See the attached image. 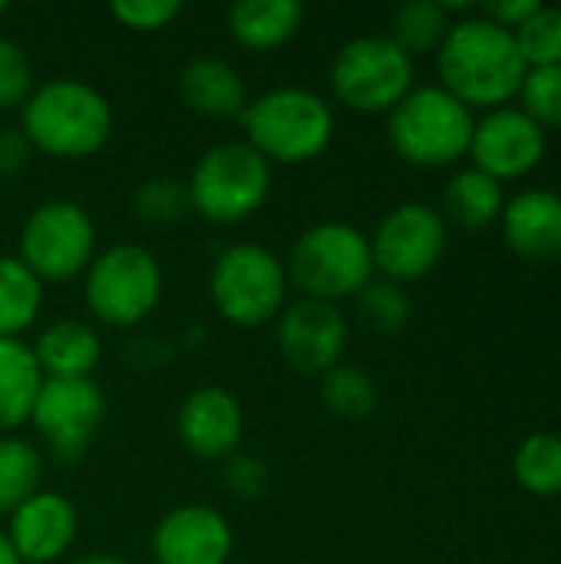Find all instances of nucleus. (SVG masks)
<instances>
[{
  "label": "nucleus",
  "instance_id": "f257e3e1",
  "mask_svg": "<svg viewBox=\"0 0 561 564\" xmlns=\"http://www.w3.org/2000/svg\"><path fill=\"white\" fill-rule=\"evenodd\" d=\"M526 69L529 66L513 30L486 20L483 13L456 20L436 50L440 86L470 109L509 106V99L519 96Z\"/></svg>",
  "mask_w": 561,
  "mask_h": 564
},
{
  "label": "nucleus",
  "instance_id": "f03ea898",
  "mask_svg": "<svg viewBox=\"0 0 561 564\" xmlns=\"http://www.w3.org/2000/svg\"><path fill=\"white\" fill-rule=\"evenodd\" d=\"M17 129L40 155L69 162L89 159L112 135V106L96 86L60 76L30 93V99L20 106Z\"/></svg>",
  "mask_w": 561,
  "mask_h": 564
},
{
  "label": "nucleus",
  "instance_id": "7ed1b4c3",
  "mask_svg": "<svg viewBox=\"0 0 561 564\" xmlns=\"http://www.w3.org/2000/svg\"><path fill=\"white\" fill-rule=\"evenodd\" d=\"M248 145L271 165H304L327 152L337 119L331 102L304 86H278L241 112Z\"/></svg>",
  "mask_w": 561,
  "mask_h": 564
},
{
  "label": "nucleus",
  "instance_id": "20e7f679",
  "mask_svg": "<svg viewBox=\"0 0 561 564\" xmlns=\"http://www.w3.org/2000/svg\"><path fill=\"white\" fill-rule=\"evenodd\" d=\"M298 297L337 304L374 281L370 235L347 221H321L301 231L284 261Z\"/></svg>",
  "mask_w": 561,
  "mask_h": 564
},
{
  "label": "nucleus",
  "instance_id": "39448f33",
  "mask_svg": "<svg viewBox=\"0 0 561 564\" xmlns=\"http://www.w3.org/2000/svg\"><path fill=\"white\" fill-rule=\"evenodd\" d=\"M476 116L440 83L413 86L387 112L390 149L417 169H443L470 152Z\"/></svg>",
  "mask_w": 561,
  "mask_h": 564
},
{
  "label": "nucleus",
  "instance_id": "423d86ee",
  "mask_svg": "<svg viewBox=\"0 0 561 564\" xmlns=\"http://www.w3.org/2000/svg\"><path fill=\"white\" fill-rule=\"evenodd\" d=\"M192 212L212 225L248 221L271 195V162L248 142H218L198 155L185 182Z\"/></svg>",
  "mask_w": 561,
  "mask_h": 564
},
{
  "label": "nucleus",
  "instance_id": "0eeeda50",
  "mask_svg": "<svg viewBox=\"0 0 561 564\" xmlns=\"http://www.w3.org/2000/svg\"><path fill=\"white\" fill-rule=\"evenodd\" d=\"M284 261L251 241L225 248L208 274V297L215 311L235 327H265L288 307Z\"/></svg>",
  "mask_w": 561,
  "mask_h": 564
},
{
  "label": "nucleus",
  "instance_id": "6e6552de",
  "mask_svg": "<svg viewBox=\"0 0 561 564\" xmlns=\"http://www.w3.org/2000/svg\"><path fill=\"white\" fill-rule=\"evenodd\" d=\"M83 297L99 324L136 327L162 301V264L142 245H112L86 268Z\"/></svg>",
  "mask_w": 561,
  "mask_h": 564
},
{
  "label": "nucleus",
  "instance_id": "1a4fd4ad",
  "mask_svg": "<svg viewBox=\"0 0 561 564\" xmlns=\"http://www.w3.org/2000/svg\"><path fill=\"white\" fill-rule=\"evenodd\" d=\"M410 59L387 33L347 40L331 63V89L354 112H390L417 83Z\"/></svg>",
  "mask_w": 561,
  "mask_h": 564
},
{
  "label": "nucleus",
  "instance_id": "9d476101",
  "mask_svg": "<svg viewBox=\"0 0 561 564\" xmlns=\"http://www.w3.org/2000/svg\"><path fill=\"white\" fill-rule=\"evenodd\" d=\"M17 258L40 281H73L96 258V225L79 202L50 198L20 228Z\"/></svg>",
  "mask_w": 561,
  "mask_h": 564
},
{
  "label": "nucleus",
  "instance_id": "9b49d317",
  "mask_svg": "<svg viewBox=\"0 0 561 564\" xmlns=\"http://www.w3.org/2000/svg\"><path fill=\"white\" fill-rule=\"evenodd\" d=\"M446 251V218L427 202H403L390 208L370 235L374 271L387 281L407 284L427 278Z\"/></svg>",
  "mask_w": 561,
  "mask_h": 564
},
{
  "label": "nucleus",
  "instance_id": "f8f14e48",
  "mask_svg": "<svg viewBox=\"0 0 561 564\" xmlns=\"http://www.w3.org/2000/svg\"><path fill=\"white\" fill-rule=\"evenodd\" d=\"M106 416V397L96 380H43L30 423L60 463H79Z\"/></svg>",
  "mask_w": 561,
  "mask_h": 564
},
{
  "label": "nucleus",
  "instance_id": "ddd939ff",
  "mask_svg": "<svg viewBox=\"0 0 561 564\" xmlns=\"http://www.w3.org/2000/svg\"><path fill=\"white\" fill-rule=\"evenodd\" d=\"M278 324V350L281 360L301 377H324L337 364H344L347 350V317L337 304L294 297L281 311Z\"/></svg>",
  "mask_w": 561,
  "mask_h": 564
},
{
  "label": "nucleus",
  "instance_id": "4468645a",
  "mask_svg": "<svg viewBox=\"0 0 561 564\" xmlns=\"http://www.w3.org/2000/svg\"><path fill=\"white\" fill-rule=\"evenodd\" d=\"M549 135L539 122H532L519 106L489 109L473 126V169L493 175L496 182L526 178L546 159Z\"/></svg>",
  "mask_w": 561,
  "mask_h": 564
},
{
  "label": "nucleus",
  "instance_id": "2eb2a0df",
  "mask_svg": "<svg viewBox=\"0 0 561 564\" xmlns=\"http://www.w3.org/2000/svg\"><path fill=\"white\" fill-rule=\"evenodd\" d=\"M182 446L205 463H225L238 453L245 436V410L238 397L225 387H195L175 416Z\"/></svg>",
  "mask_w": 561,
  "mask_h": 564
},
{
  "label": "nucleus",
  "instance_id": "dca6fc26",
  "mask_svg": "<svg viewBox=\"0 0 561 564\" xmlns=\"http://www.w3.org/2000/svg\"><path fill=\"white\" fill-rule=\"evenodd\" d=\"M235 549L231 522L212 506H179L152 532L155 564H228Z\"/></svg>",
  "mask_w": 561,
  "mask_h": 564
},
{
  "label": "nucleus",
  "instance_id": "f3484780",
  "mask_svg": "<svg viewBox=\"0 0 561 564\" xmlns=\"http://www.w3.org/2000/svg\"><path fill=\"white\" fill-rule=\"evenodd\" d=\"M79 529L76 506L63 492L40 489L7 519V542L20 564H50L73 545Z\"/></svg>",
  "mask_w": 561,
  "mask_h": 564
},
{
  "label": "nucleus",
  "instance_id": "a211bd4d",
  "mask_svg": "<svg viewBox=\"0 0 561 564\" xmlns=\"http://www.w3.org/2000/svg\"><path fill=\"white\" fill-rule=\"evenodd\" d=\"M503 238L513 254L532 264H552L561 258V195L552 188H522L506 198L499 215Z\"/></svg>",
  "mask_w": 561,
  "mask_h": 564
},
{
  "label": "nucleus",
  "instance_id": "6ab92c4d",
  "mask_svg": "<svg viewBox=\"0 0 561 564\" xmlns=\"http://www.w3.org/2000/svg\"><path fill=\"white\" fill-rule=\"evenodd\" d=\"M43 380H93L103 360V340L93 324L79 317H56L30 344Z\"/></svg>",
  "mask_w": 561,
  "mask_h": 564
},
{
  "label": "nucleus",
  "instance_id": "aec40b11",
  "mask_svg": "<svg viewBox=\"0 0 561 564\" xmlns=\"http://www.w3.org/2000/svg\"><path fill=\"white\" fill-rule=\"evenodd\" d=\"M182 102L208 119H241L248 89L241 73L218 56H195L179 69Z\"/></svg>",
  "mask_w": 561,
  "mask_h": 564
},
{
  "label": "nucleus",
  "instance_id": "412c9836",
  "mask_svg": "<svg viewBox=\"0 0 561 564\" xmlns=\"http://www.w3.org/2000/svg\"><path fill=\"white\" fill-rule=\"evenodd\" d=\"M43 370L23 337H0V436L30 423Z\"/></svg>",
  "mask_w": 561,
  "mask_h": 564
},
{
  "label": "nucleus",
  "instance_id": "4be33fe9",
  "mask_svg": "<svg viewBox=\"0 0 561 564\" xmlns=\"http://www.w3.org/2000/svg\"><path fill=\"white\" fill-rule=\"evenodd\" d=\"M304 20L298 0H238L228 7V33L235 43L255 53L284 46Z\"/></svg>",
  "mask_w": 561,
  "mask_h": 564
},
{
  "label": "nucleus",
  "instance_id": "5701e85b",
  "mask_svg": "<svg viewBox=\"0 0 561 564\" xmlns=\"http://www.w3.org/2000/svg\"><path fill=\"white\" fill-rule=\"evenodd\" d=\"M503 208H506L503 182H496L493 175H486L479 169H460L446 182L443 218H450L453 225H460L466 231L489 228L493 221H499Z\"/></svg>",
  "mask_w": 561,
  "mask_h": 564
},
{
  "label": "nucleus",
  "instance_id": "b1692460",
  "mask_svg": "<svg viewBox=\"0 0 561 564\" xmlns=\"http://www.w3.org/2000/svg\"><path fill=\"white\" fill-rule=\"evenodd\" d=\"M40 311L43 281L17 254H0V337L26 334Z\"/></svg>",
  "mask_w": 561,
  "mask_h": 564
},
{
  "label": "nucleus",
  "instance_id": "393cba45",
  "mask_svg": "<svg viewBox=\"0 0 561 564\" xmlns=\"http://www.w3.org/2000/svg\"><path fill=\"white\" fill-rule=\"evenodd\" d=\"M43 489V456L30 440L0 436V519L13 516Z\"/></svg>",
  "mask_w": 561,
  "mask_h": 564
},
{
  "label": "nucleus",
  "instance_id": "a878e982",
  "mask_svg": "<svg viewBox=\"0 0 561 564\" xmlns=\"http://www.w3.org/2000/svg\"><path fill=\"white\" fill-rule=\"evenodd\" d=\"M453 20L446 3L440 0H410L393 13V26H390V40L410 56H423V53H436L450 33Z\"/></svg>",
  "mask_w": 561,
  "mask_h": 564
},
{
  "label": "nucleus",
  "instance_id": "bb28decb",
  "mask_svg": "<svg viewBox=\"0 0 561 564\" xmlns=\"http://www.w3.org/2000/svg\"><path fill=\"white\" fill-rule=\"evenodd\" d=\"M513 476L529 496H561V433H529L513 456Z\"/></svg>",
  "mask_w": 561,
  "mask_h": 564
},
{
  "label": "nucleus",
  "instance_id": "cd10ccee",
  "mask_svg": "<svg viewBox=\"0 0 561 564\" xmlns=\"http://www.w3.org/2000/svg\"><path fill=\"white\" fill-rule=\"evenodd\" d=\"M321 400L324 406L344 420V423H364L367 416H374L380 393L374 377L364 367L354 364H337L334 370H327L321 377Z\"/></svg>",
  "mask_w": 561,
  "mask_h": 564
},
{
  "label": "nucleus",
  "instance_id": "c85d7f7f",
  "mask_svg": "<svg viewBox=\"0 0 561 564\" xmlns=\"http://www.w3.org/2000/svg\"><path fill=\"white\" fill-rule=\"evenodd\" d=\"M354 311L360 317V324L380 337L400 334L413 314L410 294L403 291V284L387 281V278H374L367 288H360L354 294Z\"/></svg>",
  "mask_w": 561,
  "mask_h": 564
},
{
  "label": "nucleus",
  "instance_id": "c756f323",
  "mask_svg": "<svg viewBox=\"0 0 561 564\" xmlns=\"http://www.w3.org/2000/svg\"><path fill=\"white\" fill-rule=\"evenodd\" d=\"M526 66H561V7L539 3L536 13L513 30Z\"/></svg>",
  "mask_w": 561,
  "mask_h": 564
},
{
  "label": "nucleus",
  "instance_id": "7c9ffc66",
  "mask_svg": "<svg viewBox=\"0 0 561 564\" xmlns=\"http://www.w3.org/2000/svg\"><path fill=\"white\" fill-rule=\"evenodd\" d=\"M188 208H192V202H188L185 182L182 178H169V175L142 182L136 188V195H132V212L145 225H172Z\"/></svg>",
  "mask_w": 561,
  "mask_h": 564
},
{
  "label": "nucleus",
  "instance_id": "2f4dec72",
  "mask_svg": "<svg viewBox=\"0 0 561 564\" xmlns=\"http://www.w3.org/2000/svg\"><path fill=\"white\" fill-rule=\"evenodd\" d=\"M522 112L542 129H561V66H529L519 86Z\"/></svg>",
  "mask_w": 561,
  "mask_h": 564
},
{
  "label": "nucleus",
  "instance_id": "473e14b6",
  "mask_svg": "<svg viewBox=\"0 0 561 564\" xmlns=\"http://www.w3.org/2000/svg\"><path fill=\"white\" fill-rule=\"evenodd\" d=\"M33 89L30 53L13 36H0V109H20Z\"/></svg>",
  "mask_w": 561,
  "mask_h": 564
},
{
  "label": "nucleus",
  "instance_id": "72a5a7b5",
  "mask_svg": "<svg viewBox=\"0 0 561 564\" xmlns=\"http://www.w3.org/2000/svg\"><path fill=\"white\" fill-rule=\"evenodd\" d=\"M109 13L129 30L155 33V30H165L182 13V3L179 0H112Z\"/></svg>",
  "mask_w": 561,
  "mask_h": 564
},
{
  "label": "nucleus",
  "instance_id": "f704fd0d",
  "mask_svg": "<svg viewBox=\"0 0 561 564\" xmlns=\"http://www.w3.org/2000/svg\"><path fill=\"white\" fill-rule=\"evenodd\" d=\"M225 486L238 499H258L268 486V466L255 456L235 453L231 459H225Z\"/></svg>",
  "mask_w": 561,
  "mask_h": 564
},
{
  "label": "nucleus",
  "instance_id": "c9c22d12",
  "mask_svg": "<svg viewBox=\"0 0 561 564\" xmlns=\"http://www.w3.org/2000/svg\"><path fill=\"white\" fill-rule=\"evenodd\" d=\"M33 149L30 142L23 139L20 129H0V175L10 178V175H20L30 162H33Z\"/></svg>",
  "mask_w": 561,
  "mask_h": 564
},
{
  "label": "nucleus",
  "instance_id": "e433bc0d",
  "mask_svg": "<svg viewBox=\"0 0 561 564\" xmlns=\"http://www.w3.org/2000/svg\"><path fill=\"white\" fill-rule=\"evenodd\" d=\"M536 7H539L536 0H493V3H483L479 13L486 20L506 26V30H516V26H522L536 13Z\"/></svg>",
  "mask_w": 561,
  "mask_h": 564
},
{
  "label": "nucleus",
  "instance_id": "4c0bfd02",
  "mask_svg": "<svg viewBox=\"0 0 561 564\" xmlns=\"http://www.w3.org/2000/svg\"><path fill=\"white\" fill-rule=\"evenodd\" d=\"M73 564H129L126 558H119V555H106V552H93V555H83V558H76Z\"/></svg>",
  "mask_w": 561,
  "mask_h": 564
},
{
  "label": "nucleus",
  "instance_id": "58836bf2",
  "mask_svg": "<svg viewBox=\"0 0 561 564\" xmlns=\"http://www.w3.org/2000/svg\"><path fill=\"white\" fill-rule=\"evenodd\" d=\"M0 564H20V558L13 555V549L7 542V535H3V529H0Z\"/></svg>",
  "mask_w": 561,
  "mask_h": 564
},
{
  "label": "nucleus",
  "instance_id": "ea45409f",
  "mask_svg": "<svg viewBox=\"0 0 561 564\" xmlns=\"http://www.w3.org/2000/svg\"><path fill=\"white\" fill-rule=\"evenodd\" d=\"M7 13V0H0V17Z\"/></svg>",
  "mask_w": 561,
  "mask_h": 564
}]
</instances>
